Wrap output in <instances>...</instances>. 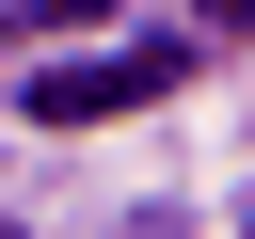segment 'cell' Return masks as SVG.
Wrapping results in <instances>:
<instances>
[{
    "label": "cell",
    "mask_w": 255,
    "mask_h": 239,
    "mask_svg": "<svg viewBox=\"0 0 255 239\" xmlns=\"http://www.w3.org/2000/svg\"><path fill=\"white\" fill-rule=\"evenodd\" d=\"M143 96H175V48H96V64L32 80V127H96V112H143Z\"/></svg>",
    "instance_id": "cell-1"
},
{
    "label": "cell",
    "mask_w": 255,
    "mask_h": 239,
    "mask_svg": "<svg viewBox=\"0 0 255 239\" xmlns=\"http://www.w3.org/2000/svg\"><path fill=\"white\" fill-rule=\"evenodd\" d=\"M112 0H0V32H96Z\"/></svg>",
    "instance_id": "cell-2"
},
{
    "label": "cell",
    "mask_w": 255,
    "mask_h": 239,
    "mask_svg": "<svg viewBox=\"0 0 255 239\" xmlns=\"http://www.w3.org/2000/svg\"><path fill=\"white\" fill-rule=\"evenodd\" d=\"M207 16H223V32H239V48H255V0H207Z\"/></svg>",
    "instance_id": "cell-3"
},
{
    "label": "cell",
    "mask_w": 255,
    "mask_h": 239,
    "mask_svg": "<svg viewBox=\"0 0 255 239\" xmlns=\"http://www.w3.org/2000/svg\"><path fill=\"white\" fill-rule=\"evenodd\" d=\"M0 239H16V223H0Z\"/></svg>",
    "instance_id": "cell-4"
}]
</instances>
